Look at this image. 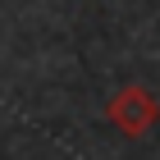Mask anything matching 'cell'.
<instances>
[{"mask_svg":"<svg viewBox=\"0 0 160 160\" xmlns=\"http://www.w3.org/2000/svg\"><path fill=\"white\" fill-rule=\"evenodd\" d=\"M105 119H110L114 133H123L128 142H137V137H147L160 123V101L151 96L142 82H128V87H119V92L105 101Z\"/></svg>","mask_w":160,"mask_h":160,"instance_id":"1","label":"cell"}]
</instances>
